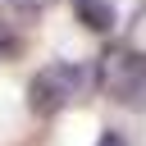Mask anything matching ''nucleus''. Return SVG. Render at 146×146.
Wrapping results in <instances>:
<instances>
[{
  "label": "nucleus",
  "mask_w": 146,
  "mask_h": 146,
  "mask_svg": "<svg viewBox=\"0 0 146 146\" xmlns=\"http://www.w3.org/2000/svg\"><path fill=\"white\" fill-rule=\"evenodd\" d=\"M87 82H96V78H91L82 64L55 59V64H46V68L32 73V82H27V105H32V114L50 119V114L68 110V105L87 91Z\"/></svg>",
  "instance_id": "nucleus-1"
},
{
  "label": "nucleus",
  "mask_w": 146,
  "mask_h": 146,
  "mask_svg": "<svg viewBox=\"0 0 146 146\" xmlns=\"http://www.w3.org/2000/svg\"><path fill=\"white\" fill-rule=\"evenodd\" d=\"M91 78H96V87L110 100L141 105V96H146V50H137V46H110L96 59Z\"/></svg>",
  "instance_id": "nucleus-2"
},
{
  "label": "nucleus",
  "mask_w": 146,
  "mask_h": 146,
  "mask_svg": "<svg viewBox=\"0 0 146 146\" xmlns=\"http://www.w3.org/2000/svg\"><path fill=\"white\" fill-rule=\"evenodd\" d=\"M73 14L87 32H114L119 23V5L114 0H73Z\"/></svg>",
  "instance_id": "nucleus-3"
},
{
  "label": "nucleus",
  "mask_w": 146,
  "mask_h": 146,
  "mask_svg": "<svg viewBox=\"0 0 146 146\" xmlns=\"http://www.w3.org/2000/svg\"><path fill=\"white\" fill-rule=\"evenodd\" d=\"M14 50H18V41H14V32H9V23L0 18V59H9Z\"/></svg>",
  "instance_id": "nucleus-4"
},
{
  "label": "nucleus",
  "mask_w": 146,
  "mask_h": 146,
  "mask_svg": "<svg viewBox=\"0 0 146 146\" xmlns=\"http://www.w3.org/2000/svg\"><path fill=\"white\" fill-rule=\"evenodd\" d=\"M96 146H128V141H123V132H114V128H105V132H100V141H96Z\"/></svg>",
  "instance_id": "nucleus-5"
},
{
  "label": "nucleus",
  "mask_w": 146,
  "mask_h": 146,
  "mask_svg": "<svg viewBox=\"0 0 146 146\" xmlns=\"http://www.w3.org/2000/svg\"><path fill=\"white\" fill-rule=\"evenodd\" d=\"M14 5H27V9H41V5H50V0H14Z\"/></svg>",
  "instance_id": "nucleus-6"
}]
</instances>
